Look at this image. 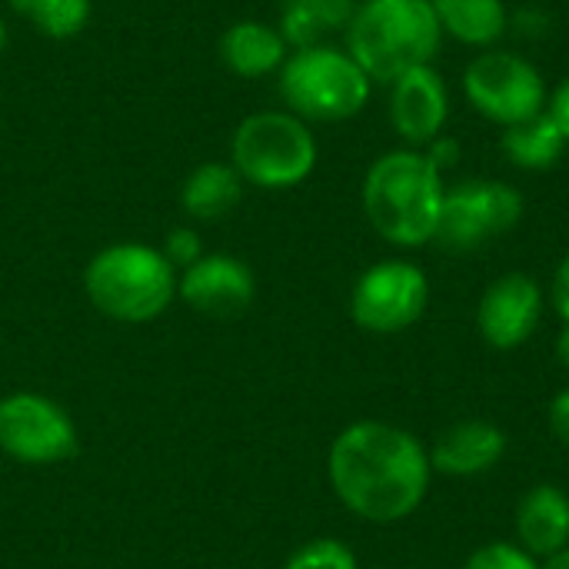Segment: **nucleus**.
Masks as SVG:
<instances>
[{"instance_id": "obj_1", "label": "nucleus", "mask_w": 569, "mask_h": 569, "mask_svg": "<svg viewBox=\"0 0 569 569\" xmlns=\"http://www.w3.org/2000/svg\"><path fill=\"white\" fill-rule=\"evenodd\" d=\"M327 480L357 520L390 527L420 510L433 467L410 430L387 420H357L333 437Z\"/></svg>"}, {"instance_id": "obj_2", "label": "nucleus", "mask_w": 569, "mask_h": 569, "mask_svg": "<svg viewBox=\"0 0 569 569\" xmlns=\"http://www.w3.org/2000/svg\"><path fill=\"white\" fill-rule=\"evenodd\" d=\"M443 193V173L423 157V150L403 147L370 163L360 200L377 237L393 247L417 250L437 237Z\"/></svg>"}, {"instance_id": "obj_3", "label": "nucleus", "mask_w": 569, "mask_h": 569, "mask_svg": "<svg viewBox=\"0 0 569 569\" xmlns=\"http://www.w3.org/2000/svg\"><path fill=\"white\" fill-rule=\"evenodd\" d=\"M343 33L350 57L373 83H393L407 70L433 63L443 43L430 0H357Z\"/></svg>"}, {"instance_id": "obj_4", "label": "nucleus", "mask_w": 569, "mask_h": 569, "mask_svg": "<svg viewBox=\"0 0 569 569\" xmlns=\"http://www.w3.org/2000/svg\"><path fill=\"white\" fill-rule=\"evenodd\" d=\"M83 293L117 323H150L177 297V270L160 247L123 240L97 250L83 270Z\"/></svg>"}, {"instance_id": "obj_5", "label": "nucleus", "mask_w": 569, "mask_h": 569, "mask_svg": "<svg viewBox=\"0 0 569 569\" xmlns=\"http://www.w3.org/2000/svg\"><path fill=\"white\" fill-rule=\"evenodd\" d=\"M280 97L290 113L307 123H343L353 120L367 103L373 80L350 57L347 47L317 43L290 50L277 73Z\"/></svg>"}, {"instance_id": "obj_6", "label": "nucleus", "mask_w": 569, "mask_h": 569, "mask_svg": "<svg viewBox=\"0 0 569 569\" xmlns=\"http://www.w3.org/2000/svg\"><path fill=\"white\" fill-rule=\"evenodd\" d=\"M320 147L307 120L290 110H257L230 137V163L247 187L293 190L317 170Z\"/></svg>"}, {"instance_id": "obj_7", "label": "nucleus", "mask_w": 569, "mask_h": 569, "mask_svg": "<svg viewBox=\"0 0 569 569\" xmlns=\"http://www.w3.org/2000/svg\"><path fill=\"white\" fill-rule=\"evenodd\" d=\"M523 220V193L513 183L467 177L443 193L433 243L447 253H477Z\"/></svg>"}, {"instance_id": "obj_8", "label": "nucleus", "mask_w": 569, "mask_h": 569, "mask_svg": "<svg viewBox=\"0 0 569 569\" xmlns=\"http://www.w3.org/2000/svg\"><path fill=\"white\" fill-rule=\"evenodd\" d=\"M470 107L497 127L523 123L547 110V80L527 57L513 50H483L463 70Z\"/></svg>"}, {"instance_id": "obj_9", "label": "nucleus", "mask_w": 569, "mask_h": 569, "mask_svg": "<svg viewBox=\"0 0 569 569\" xmlns=\"http://www.w3.org/2000/svg\"><path fill=\"white\" fill-rule=\"evenodd\" d=\"M430 303V280L413 260H380L350 290V320L373 337H397L420 323Z\"/></svg>"}, {"instance_id": "obj_10", "label": "nucleus", "mask_w": 569, "mask_h": 569, "mask_svg": "<svg viewBox=\"0 0 569 569\" xmlns=\"http://www.w3.org/2000/svg\"><path fill=\"white\" fill-rule=\"evenodd\" d=\"M73 417L43 393H7L0 400V453L27 467H57L77 457Z\"/></svg>"}, {"instance_id": "obj_11", "label": "nucleus", "mask_w": 569, "mask_h": 569, "mask_svg": "<svg viewBox=\"0 0 569 569\" xmlns=\"http://www.w3.org/2000/svg\"><path fill=\"white\" fill-rule=\"evenodd\" d=\"M547 313V293L530 273L497 277L477 303V333L490 350H517L533 340Z\"/></svg>"}, {"instance_id": "obj_12", "label": "nucleus", "mask_w": 569, "mask_h": 569, "mask_svg": "<svg viewBox=\"0 0 569 569\" xmlns=\"http://www.w3.org/2000/svg\"><path fill=\"white\" fill-rule=\"evenodd\" d=\"M177 297L210 320H237L257 297V277L240 257L203 253L177 273Z\"/></svg>"}, {"instance_id": "obj_13", "label": "nucleus", "mask_w": 569, "mask_h": 569, "mask_svg": "<svg viewBox=\"0 0 569 569\" xmlns=\"http://www.w3.org/2000/svg\"><path fill=\"white\" fill-rule=\"evenodd\" d=\"M447 120H450V93L443 77L433 70V63L407 70L390 83V123L407 147L423 150L430 140L443 133Z\"/></svg>"}, {"instance_id": "obj_14", "label": "nucleus", "mask_w": 569, "mask_h": 569, "mask_svg": "<svg viewBox=\"0 0 569 569\" xmlns=\"http://www.w3.org/2000/svg\"><path fill=\"white\" fill-rule=\"evenodd\" d=\"M427 453L433 473L470 480L500 467V460L507 457V433L490 420H460L447 427L433 440V447H427Z\"/></svg>"}, {"instance_id": "obj_15", "label": "nucleus", "mask_w": 569, "mask_h": 569, "mask_svg": "<svg viewBox=\"0 0 569 569\" xmlns=\"http://www.w3.org/2000/svg\"><path fill=\"white\" fill-rule=\"evenodd\" d=\"M517 543L543 560L569 543V493L557 483L530 487L517 503Z\"/></svg>"}, {"instance_id": "obj_16", "label": "nucleus", "mask_w": 569, "mask_h": 569, "mask_svg": "<svg viewBox=\"0 0 569 569\" xmlns=\"http://www.w3.org/2000/svg\"><path fill=\"white\" fill-rule=\"evenodd\" d=\"M290 47L283 40V33L277 30V23L267 20H237L220 33V63L243 80H260L270 73H280V67L287 63Z\"/></svg>"}, {"instance_id": "obj_17", "label": "nucleus", "mask_w": 569, "mask_h": 569, "mask_svg": "<svg viewBox=\"0 0 569 569\" xmlns=\"http://www.w3.org/2000/svg\"><path fill=\"white\" fill-rule=\"evenodd\" d=\"M243 177L233 170L230 160H207L187 173L180 183V207L190 220L213 223L237 210L243 200Z\"/></svg>"}, {"instance_id": "obj_18", "label": "nucleus", "mask_w": 569, "mask_h": 569, "mask_svg": "<svg viewBox=\"0 0 569 569\" xmlns=\"http://www.w3.org/2000/svg\"><path fill=\"white\" fill-rule=\"evenodd\" d=\"M280 20L277 30L283 33L290 50L327 43L330 33L347 30L357 0H277Z\"/></svg>"}, {"instance_id": "obj_19", "label": "nucleus", "mask_w": 569, "mask_h": 569, "mask_svg": "<svg viewBox=\"0 0 569 569\" xmlns=\"http://www.w3.org/2000/svg\"><path fill=\"white\" fill-rule=\"evenodd\" d=\"M440 30L467 47L490 50L510 30V10L503 0H430Z\"/></svg>"}, {"instance_id": "obj_20", "label": "nucleus", "mask_w": 569, "mask_h": 569, "mask_svg": "<svg viewBox=\"0 0 569 569\" xmlns=\"http://www.w3.org/2000/svg\"><path fill=\"white\" fill-rule=\"evenodd\" d=\"M567 147V137H563L560 123L550 117V110H543L523 123L503 127V137H500L503 157L513 167L530 170V173H543V170L557 167Z\"/></svg>"}, {"instance_id": "obj_21", "label": "nucleus", "mask_w": 569, "mask_h": 569, "mask_svg": "<svg viewBox=\"0 0 569 569\" xmlns=\"http://www.w3.org/2000/svg\"><path fill=\"white\" fill-rule=\"evenodd\" d=\"M13 7L27 17V23L50 37V40H70L87 30L93 3L90 0H13Z\"/></svg>"}, {"instance_id": "obj_22", "label": "nucleus", "mask_w": 569, "mask_h": 569, "mask_svg": "<svg viewBox=\"0 0 569 569\" xmlns=\"http://www.w3.org/2000/svg\"><path fill=\"white\" fill-rule=\"evenodd\" d=\"M283 569H360L357 553L337 540V537H317V540H307L303 547H297Z\"/></svg>"}, {"instance_id": "obj_23", "label": "nucleus", "mask_w": 569, "mask_h": 569, "mask_svg": "<svg viewBox=\"0 0 569 569\" xmlns=\"http://www.w3.org/2000/svg\"><path fill=\"white\" fill-rule=\"evenodd\" d=\"M463 569H540V560L530 557L520 543L497 540V543H483L480 550H473Z\"/></svg>"}, {"instance_id": "obj_24", "label": "nucleus", "mask_w": 569, "mask_h": 569, "mask_svg": "<svg viewBox=\"0 0 569 569\" xmlns=\"http://www.w3.org/2000/svg\"><path fill=\"white\" fill-rule=\"evenodd\" d=\"M160 250L173 263V270L180 273V270H187L190 263H197L203 257V240H200V233L193 227H173Z\"/></svg>"}, {"instance_id": "obj_25", "label": "nucleus", "mask_w": 569, "mask_h": 569, "mask_svg": "<svg viewBox=\"0 0 569 569\" xmlns=\"http://www.w3.org/2000/svg\"><path fill=\"white\" fill-rule=\"evenodd\" d=\"M423 157H427L440 173H447V170H453V167L460 163L463 150H460V140H457V137L440 133L437 140H430V143L423 147Z\"/></svg>"}, {"instance_id": "obj_26", "label": "nucleus", "mask_w": 569, "mask_h": 569, "mask_svg": "<svg viewBox=\"0 0 569 569\" xmlns=\"http://www.w3.org/2000/svg\"><path fill=\"white\" fill-rule=\"evenodd\" d=\"M550 303L557 310V317L569 323V253L557 263L553 280H550Z\"/></svg>"}, {"instance_id": "obj_27", "label": "nucleus", "mask_w": 569, "mask_h": 569, "mask_svg": "<svg viewBox=\"0 0 569 569\" xmlns=\"http://www.w3.org/2000/svg\"><path fill=\"white\" fill-rule=\"evenodd\" d=\"M547 423H550V433H553L563 447H569V387H563V390L550 400Z\"/></svg>"}, {"instance_id": "obj_28", "label": "nucleus", "mask_w": 569, "mask_h": 569, "mask_svg": "<svg viewBox=\"0 0 569 569\" xmlns=\"http://www.w3.org/2000/svg\"><path fill=\"white\" fill-rule=\"evenodd\" d=\"M547 110H550V117L560 123V130H563V137H567L569 143V77L550 93V100H547Z\"/></svg>"}, {"instance_id": "obj_29", "label": "nucleus", "mask_w": 569, "mask_h": 569, "mask_svg": "<svg viewBox=\"0 0 569 569\" xmlns=\"http://www.w3.org/2000/svg\"><path fill=\"white\" fill-rule=\"evenodd\" d=\"M540 569H569V543L563 547V550H557V553L543 557V560H540Z\"/></svg>"}, {"instance_id": "obj_30", "label": "nucleus", "mask_w": 569, "mask_h": 569, "mask_svg": "<svg viewBox=\"0 0 569 569\" xmlns=\"http://www.w3.org/2000/svg\"><path fill=\"white\" fill-rule=\"evenodd\" d=\"M557 360L563 363V370H569V323H563V330L557 337Z\"/></svg>"}, {"instance_id": "obj_31", "label": "nucleus", "mask_w": 569, "mask_h": 569, "mask_svg": "<svg viewBox=\"0 0 569 569\" xmlns=\"http://www.w3.org/2000/svg\"><path fill=\"white\" fill-rule=\"evenodd\" d=\"M3 47H7V23H3V17H0V53H3Z\"/></svg>"}]
</instances>
